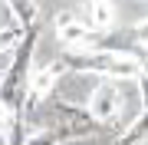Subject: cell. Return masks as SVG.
Listing matches in <instances>:
<instances>
[{
    "instance_id": "2",
    "label": "cell",
    "mask_w": 148,
    "mask_h": 145,
    "mask_svg": "<svg viewBox=\"0 0 148 145\" xmlns=\"http://www.w3.org/2000/svg\"><path fill=\"white\" fill-rule=\"evenodd\" d=\"M53 33L66 46V53H86V49H95V43H99V33L86 27V20L76 10H59L53 16Z\"/></svg>"
},
{
    "instance_id": "7",
    "label": "cell",
    "mask_w": 148,
    "mask_h": 145,
    "mask_svg": "<svg viewBox=\"0 0 148 145\" xmlns=\"http://www.w3.org/2000/svg\"><path fill=\"white\" fill-rule=\"evenodd\" d=\"M7 10L13 13V20H16V27H20L23 33L36 27V20H40V3H33V0H27V3H20V0H13V3H7Z\"/></svg>"
},
{
    "instance_id": "5",
    "label": "cell",
    "mask_w": 148,
    "mask_h": 145,
    "mask_svg": "<svg viewBox=\"0 0 148 145\" xmlns=\"http://www.w3.org/2000/svg\"><path fill=\"white\" fill-rule=\"evenodd\" d=\"M66 69H69V66L63 63V59L43 66V69H33L30 86H27V115L40 106V102H49V99H53V86H56V79H59Z\"/></svg>"
},
{
    "instance_id": "11",
    "label": "cell",
    "mask_w": 148,
    "mask_h": 145,
    "mask_svg": "<svg viewBox=\"0 0 148 145\" xmlns=\"http://www.w3.org/2000/svg\"><path fill=\"white\" fill-rule=\"evenodd\" d=\"M20 40H23V30L20 27H3V30H0V53H3L7 46L20 43Z\"/></svg>"
},
{
    "instance_id": "6",
    "label": "cell",
    "mask_w": 148,
    "mask_h": 145,
    "mask_svg": "<svg viewBox=\"0 0 148 145\" xmlns=\"http://www.w3.org/2000/svg\"><path fill=\"white\" fill-rule=\"evenodd\" d=\"M86 27H89L92 33H99V36H106L109 27H112V20H115V3H86Z\"/></svg>"
},
{
    "instance_id": "3",
    "label": "cell",
    "mask_w": 148,
    "mask_h": 145,
    "mask_svg": "<svg viewBox=\"0 0 148 145\" xmlns=\"http://www.w3.org/2000/svg\"><path fill=\"white\" fill-rule=\"evenodd\" d=\"M49 109L56 112V129L63 132V139H86V135H95L102 132V125L89 115V109L76 106V102H66V99H49Z\"/></svg>"
},
{
    "instance_id": "4",
    "label": "cell",
    "mask_w": 148,
    "mask_h": 145,
    "mask_svg": "<svg viewBox=\"0 0 148 145\" xmlns=\"http://www.w3.org/2000/svg\"><path fill=\"white\" fill-rule=\"evenodd\" d=\"M86 109H89V115L102 125V129H112V125L119 122V112H122V89H119V82L115 79H102L99 86L92 89Z\"/></svg>"
},
{
    "instance_id": "8",
    "label": "cell",
    "mask_w": 148,
    "mask_h": 145,
    "mask_svg": "<svg viewBox=\"0 0 148 145\" xmlns=\"http://www.w3.org/2000/svg\"><path fill=\"white\" fill-rule=\"evenodd\" d=\"M145 142H148V112L138 115L135 122L122 132V139H119L115 145H145Z\"/></svg>"
},
{
    "instance_id": "9",
    "label": "cell",
    "mask_w": 148,
    "mask_h": 145,
    "mask_svg": "<svg viewBox=\"0 0 148 145\" xmlns=\"http://www.w3.org/2000/svg\"><path fill=\"white\" fill-rule=\"evenodd\" d=\"M59 142H66V139L56 125H30L27 145H59Z\"/></svg>"
},
{
    "instance_id": "10",
    "label": "cell",
    "mask_w": 148,
    "mask_h": 145,
    "mask_svg": "<svg viewBox=\"0 0 148 145\" xmlns=\"http://www.w3.org/2000/svg\"><path fill=\"white\" fill-rule=\"evenodd\" d=\"M125 36H128V40H135L138 46H145V49H148V16H145V20H138V23H132V27L125 30Z\"/></svg>"
},
{
    "instance_id": "1",
    "label": "cell",
    "mask_w": 148,
    "mask_h": 145,
    "mask_svg": "<svg viewBox=\"0 0 148 145\" xmlns=\"http://www.w3.org/2000/svg\"><path fill=\"white\" fill-rule=\"evenodd\" d=\"M63 63L76 73H92L102 79H138V63L106 49H86V53H66Z\"/></svg>"
}]
</instances>
